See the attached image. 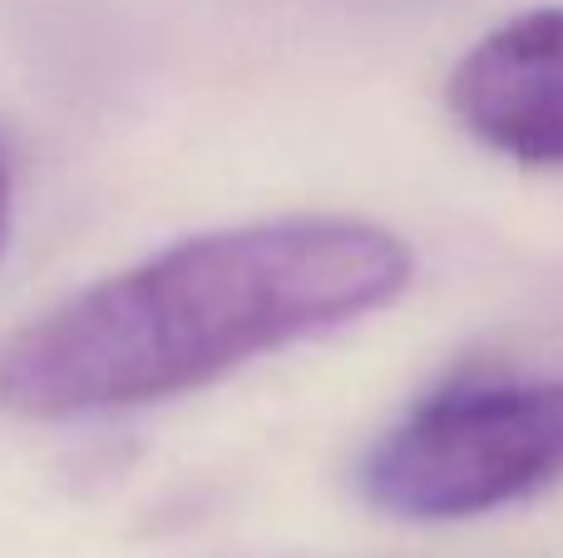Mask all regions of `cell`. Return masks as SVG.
<instances>
[{
  "label": "cell",
  "instance_id": "6da1fadb",
  "mask_svg": "<svg viewBox=\"0 0 563 558\" xmlns=\"http://www.w3.org/2000/svg\"><path fill=\"white\" fill-rule=\"evenodd\" d=\"M406 287V243L361 217L184 237L20 326L0 346V411L85 421L154 405L380 312Z\"/></svg>",
  "mask_w": 563,
  "mask_h": 558
},
{
  "label": "cell",
  "instance_id": "277c9868",
  "mask_svg": "<svg viewBox=\"0 0 563 558\" xmlns=\"http://www.w3.org/2000/svg\"><path fill=\"white\" fill-rule=\"evenodd\" d=\"M5 233H10V158L5 144H0V247H5Z\"/></svg>",
  "mask_w": 563,
  "mask_h": 558
},
{
  "label": "cell",
  "instance_id": "3957f363",
  "mask_svg": "<svg viewBox=\"0 0 563 558\" xmlns=\"http://www.w3.org/2000/svg\"><path fill=\"white\" fill-rule=\"evenodd\" d=\"M445 99L485 148L563 168V10H529L485 35L455 65Z\"/></svg>",
  "mask_w": 563,
  "mask_h": 558
},
{
  "label": "cell",
  "instance_id": "7a4b0ae2",
  "mask_svg": "<svg viewBox=\"0 0 563 558\" xmlns=\"http://www.w3.org/2000/svg\"><path fill=\"white\" fill-rule=\"evenodd\" d=\"M563 475V376L450 386L361 465V490L396 520H470Z\"/></svg>",
  "mask_w": 563,
  "mask_h": 558
}]
</instances>
